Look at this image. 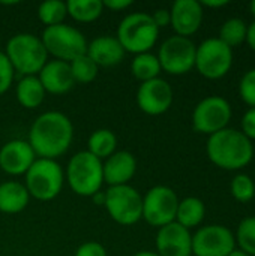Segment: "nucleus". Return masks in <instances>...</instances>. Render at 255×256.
<instances>
[{
	"mask_svg": "<svg viewBox=\"0 0 255 256\" xmlns=\"http://www.w3.org/2000/svg\"><path fill=\"white\" fill-rule=\"evenodd\" d=\"M74 140V124L60 111H47L38 116L29 130V144L36 158L56 160L63 156Z\"/></svg>",
	"mask_w": 255,
	"mask_h": 256,
	"instance_id": "obj_1",
	"label": "nucleus"
},
{
	"mask_svg": "<svg viewBox=\"0 0 255 256\" xmlns=\"http://www.w3.org/2000/svg\"><path fill=\"white\" fill-rule=\"evenodd\" d=\"M206 153L209 160L218 168L237 171L251 164L254 146L240 130L225 128L207 138Z\"/></svg>",
	"mask_w": 255,
	"mask_h": 256,
	"instance_id": "obj_2",
	"label": "nucleus"
},
{
	"mask_svg": "<svg viewBox=\"0 0 255 256\" xmlns=\"http://www.w3.org/2000/svg\"><path fill=\"white\" fill-rule=\"evenodd\" d=\"M14 70L21 76L38 75L48 62V52L41 40L33 33H17L8 44L5 51Z\"/></svg>",
	"mask_w": 255,
	"mask_h": 256,
	"instance_id": "obj_3",
	"label": "nucleus"
},
{
	"mask_svg": "<svg viewBox=\"0 0 255 256\" xmlns=\"http://www.w3.org/2000/svg\"><path fill=\"white\" fill-rule=\"evenodd\" d=\"M116 38L125 52L143 54L150 52L159 38V28L155 26L150 14L132 12L126 15L116 32Z\"/></svg>",
	"mask_w": 255,
	"mask_h": 256,
	"instance_id": "obj_4",
	"label": "nucleus"
},
{
	"mask_svg": "<svg viewBox=\"0 0 255 256\" xmlns=\"http://www.w3.org/2000/svg\"><path fill=\"white\" fill-rule=\"evenodd\" d=\"M65 180L74 194L92 198L104 184L102 160L90 154L87 150L75 153L68 162Z\"/></svg>",
	"mask_w": 255,
	"mask_h": 256,
	"instance_id": "obj_5",
	"label": "nucleus"
},
{
	"mask_svg": "<svg viewBox=\"0 0 255 256\" xmlns=\"http://www.w3.org/2000/svg\"><path fill=\"white\" fill-rule=\"evenodd\" d=\"M24 186L30 195L38 201H51L63 189L65 171L57 160L36 158L33 165L24 174Z\"/></svg>",
	"mask_w": 255,
	"mask_h": 256,
	"instance_id": "obj_6",
	"label": "nucleus"
},
{
	"mask_svg": "<svg viewBox=\"0 0 255 256\" xmlns=\"http://www.w3.org/2000/svg\"><path fill=\"white\" fill-rule=\"evenodd\" d=\"M41 40L48 56H51L54 60H62L66 63L86 54L89 45L86 36L78 28L65 22L53 27H45Z\"/></svg>",
	"mask_w": 255,
	"mask_h": 256,
	"instance_id": "obj_7",
	"label": "nucleus"
},
{
	"mask_svg": "<svg viewBox=\"0 0 255 256\" xmlns=\"http://www.w3.org/2000/svg\"><path fill=\"white\" fill-rule=\"evenodd\" d=\"M104 207L110 218L123 226H131L143 218V196L129 184L108 188Z\"/></svg>",
	"mask_w": 255,
	"mask_h": 256,
	"instance_id": "obj_8",
	"label": "nucleus"
},
{
	"mask_svg": "<svg viewBox=\"0 0 255 256\" xmlns=\"http://www.w3.org/2000/svg\"><path fill=\"white\" fill-rule=\"evenodd\" d=\"M195 52L197 45L191 40V38L174 34L161 44L156 57L165 74L185 75L195 68Z\"/></svg>",
	"mask_w": 255,
	"mask_h": 256,
	"instance_id": "obj_9",
	"label": "nucleus"
},
{
	"mask_svg": "<svg viewBox=\"0 0 255 256\" xmlns=\"http://www.w3.org/2000/svg\"><path fill=\"white\" fill-rule=\"evenodd\" d=\"M233 66V50L218 38H209L197 46L195 69L207 80L225 76Z\"/></svg>",
	"mask_w": 255,
	"mask_h": 256,
	"instance_id": "obj_10",
	"label": "nucleus"
},
{
	"mask_svg": "<svg viewBox=\"0 0 255 256\" xmlns=\"http://www.w3.org/2000/svg\"><path fill=\"white\" fill-rule=\"evenodd\" d=\"M231 105L222 96H207L201 99L192 111V128L203 135H213L225 129L231 120Z\"/></svg>",
	"mask_w": 255,
	"mask_h": 256,
	"instance_id": "obj_11",
	"label": "nucleus"
},
{
	"mask_svg": "<svg viewBox=\"0 0 255 256\" xmlns=\"http://www.w3.org/2000/svg\"><path fill=\"white\" fill-rule=\"evenodd\" d=\"M179 198L168 186H153L143 196V218L150 226L162 228L176 220Z\"/></svg>",
	"mask_w": 255,
	"mask_h": 256,
	"instance_id": "obj_12",
	"label": "nucleus"
},
{
	"mask_svg": "<svg viewBox=\"0 0 255 256\" xmlns=\"http://www.w3.org/2000/svg\"><path fill=\"white\" fill-rule=\"evenodd\" d=\"M234 249V234L224 225H206L192 234L194 256H228Z\"/></svg>",
	"mask_w": 255,
	"mask_h": 256,
	"instance_id": "obj_13",
	"label": "nucleus"
},
{
	"mask_svg": "<svg viewBox=\"0 0 255 256\" xmlns=\"http://www.w3.org/2000/svg\"><path fill=\"white\" fill-rule=\"evenodd\" d=\"M173 99L171 86L161 76L141 82L137 92V105L147 116H161L167 112L173 105Z\"/></svg>",
	"mask_w": 255,
	"mask_h": 256,
	"instance_id": "obj_14",
	"label": "nucleus"
},
{
	"mask_svg": "<svg viewBox=\"0 0 255 256\" xmlns=\"http://www.w3.org/2000/svg\"><path fill=\"white\" fill-rule=\"evenodd\" d=\"M155 244L159 256H192V234L177 222L159 228Z\"/></svg>",
	"mask_w": 255,
	"mask_h": 256,
	"instance_id": "obj_15",
	"label": "nucleus"
},
{
	"mask_svg": "<svg viewBox=\"0 0 255 256\" xmlns=\"http://www.w3.org/2000/svg\"><path fill=\"white\" fill-rule=\"evenodd\" d=\"M170 16L174 33L177 36L189 38L195 34L203 22L204 8L197 0H176L170 8Z\"/></svg>",
	"mask_w": 255,
	"mask_h": 256,
	"instance_id": "obj_16",
	"label": "nucleus"
},
{
	"mask_svg": "<svg viewBox=\"0 0 255 256\" xmlns=\"http://www.w3.org/2000/svg\"><path fill=\"white\" fill-rule=\"evenodd\" d=\"M36 160L29 141L11 140L0 148V170L9 176H24Z\"/></svg>",
	"mask_w": 255,
	"mask_h": 256,
	"instance_id": "obj_17",
	"label": "nucleus"
},
{
	"mask_svg": "<svg viewBox=\"0 0 255 256\" xmlns=\"http://www.w3.org/2000/svg\"><path fill=\"white\" fill-rule=\"evenodd\" d=\"M102 171L104 183H107L108 188L129 184L137 172V159L128 150L116 152L102 162Z\"/></svg>",
	"mask_w": 255,
	"mask_h": 256,
	"instance_id": "obj_18",
	"label": "nucleus"
},
{
	"mask_svg": "<svg viewBox=\"0 0 255 256\" xmlns=\"http://www.w3.org/2000/svg\"><path fill=\"white\" fill-rule=\"evenodd\" d=\"M38 78L50 94H65L75 86L69 63L62 60H48L38 74Z\"/></svg>",
	"mask_w": 255,
	"mask_h": 256,
	"instance_id": "obj_19",
	"label": "nucleus"
},
{
	"mask_svg": "<svg viewBox=\"0 0 255 256\" xmlns=\"http://www.w3.org/2000/svg\"><path fill=\"white\" fill-rule=\"evenodd\" d=\"M86 54L98 64V68H111L119 64L125 58L126 52L116 36L104 34L89 42Z\"/></svg>",
	"mask_w": 255,
	"mask_h": 256,
	"instance_id": "obj_20",
	"label": "nucleus"
},
{
	"mask_svg": "<svg viewBox=\"0 0 255 256\" xmlns=\"http://www.w3.org/2000/svg\"><path fill=\"white\" fill-rule=\"evenodd\" d=\"M30 201L24 183L9 180L0 183V212L5 214L21 213Z\"/></svg>",
	"mask_w": 255,
	"mask_h": 256,
	"instance_id": "obj_21",
	"label": "nucleus"
},
{
	"mask_svg": "<svg viewBox=\"0 0 255 256\" xmlns=\"http://www.w3.org/2000/svg\"><path fill=\"white\" fill-rule=\"evenodd\" d=\"M45 88L41 84L38 75L32 76H21L15 87V96L18 104L26 110H35L41 106V104L45 99Z\"/></svg>",
	"mask_w": 255,
	"mask_h": 256,
	"instance_id": "obj_22",
	"label": "nucleus"
},
{
	"mask_svg": "<svg viewBox=\"0 0 255 256\" xmlns=\"http://www.w3.org/2000/svg\"><path fill=\"white\" fill-rule=\"evenodd\" d=\"M206 216V207L204 202L200 198L195 196H188L179 201L177 206V213H176V220L179 225H182L186 230H192L201 225Z\"/></svg>",
	"mask_w": 255,
	"mask_h": 256,
	"instance_id": "obj_23",
	"label": "nucleus"
},
{
	"mask_svg": "<svg viewBox=\"0 0 255 256\" xmlns=\"http://www.w3.org/2000/svg\"><path fill=\"white\" fill-rule=\"evenodd\" d=\"M116 147L117 136L110 129H96L87 140V152L99 160H105L116 153Z\"/></svg>",
	"mask_w": 255,
	"mask_h": 256,
	"instance_id": "obj_24",
	"label": "nucleus"
},
{
	"mask_svg": "<svg viewBox=\"0 0 255 256\" xmlns=\"http://www.w3.org/2000/svg\"><path fill=\"white\" fill-rule=\"evenodd\" d=\"M68 15L77 22H93L104 14L101 0H69L66 2Z\"/></svg>",
	"mask_w": 255,
	"mask_h": 256,
	"instance_id": "obj_25",
	"label": "nucleus"
},
{
	"mask_svg": "<svg viewBox=\"0 0 255 256\" xmlns=\"http://www.w3.org/2000/svg\"><path fill=\"white\" fill-rule=\"evenodd\" d=\"M131 72L134 78H137L141 82L159 78V74L162 72L159 60L156 54L152 52H143L137 54L134 60L131 62Z\"/></svg>",
	"mask_w": 255,
	"mask_h": 256,
	"instance_id": "obj_26",
	"label": "nucleus"
},
{
	"mask_svg": "<svg viewBox=\"0 0 255 256\" xmlns=\"http://www.w3.org/2000/svg\"><path fill=\"white\" fill-rule=\"evenodd\" d=\"M68 16L66 2L62 0H47L38 6V18L45 27H53L63 24Z\"/></svg>",
	"mask_w": 255,
	"mask_h": 256,
	"instance_id": "obj_27",
	"label": "nucleus"
},
{
	"mask_svg": "<svg viewBox=\"0 0 255 256\" xmlns=\"http://www.w3.org/2000/svg\"><path fill=\"white\" fill-rule=\"evenodd\" d=\"M246 30H248V24L242 18H236L234 16V18L227 20L221 26L218 39H221L225 45H228L233 50L234 46H237V45L245 42Z\"/></svg>",
	"mask_w": 255,
	"mask_h": 256,
	"instance_id": "obj_28",
	"label": "nucleus"
},
{
	"mask_svg": "<svg viewBox=\"0 0 255 256\" xmlns=\"http://www.w3.org/2000/svg\"><path fill=\"white\" fill-rule=\"evenodd\" d=\"M69 68H71L74 81L80 82V84H89V82L95 81L98 76V72H99L98 64L87 54H83V56L74 58L72 62H69Z\"/></svg>",
	"mask_w": 255,
	"mask_h": 256,
	"instance_id": "obj_29",
	"label": "nucleus"
},
{
	"mask_svg": "<svg viewBox=\"0 0 255 256\" xmlns=\"http://www.w3.org/2000/svg\"><path fill=\"white\" fill-rule=\"evenodd\" d=\"M234 238L239 246L237 249L249 256H255V216H248L240 220Z\"/></svg>",
	"mask_w": 255,
	"mask_h": 256,
	"instance_id": "obj_30",
	"label": "nucleus"
},
{
	"mask_svg": "<svg viewBox=\"0 0 255 256\" xmlns=\"http://www.w3.org/2000/svg\"><path fill=\"white\" fill-rule=\"evenodd\" d=\"M231 196L239 202H249L255 196V183L248 174H236L230 183Z\"/></svg>",
	"mask_w": 255,
	"mask_h": 256,
	"instance_id": "obj_31",
	"label": "nucleus"
},
{
	"mask_svg": "<svg viewBox=\"0 0 255 256\" xmlns=\"http://www.w3.org/2000/svg\"><path fill=\"white\" fill-rule=\"evenodd\" d=\"M239 94L248 106L255 108V68L245 72L242 76L239 82Z\"/></svg>",
	"mask_w": 255,
	"mask_h": 256,
	"instance_id": "obj_32",
	"label": "nucleus"
},
{
	"mask_svg": "<svg viewBox=\"0 0 255 256\" xmlns=\"http://www.w3.org/2000/svg\"><path fill=\"white\" fill-rule=\"evenodd\" d=\"M14 68L8 60L6 54L0 51V94L6 93L14 82Z\"/></svg>",
	"mask_w": 255,
	"mask_h": 256,
	"instance_id": "obj_33",
	"label": "nucleus"
},
{
	"mask_svg": "<svg viewBox=\"0 0 255 256\" xmlns=\"http://www.w3.org/2000/svg\"><path fill=\"white\" fill-rule=\"evenodd\" d=\"M74 256H107V250L98 242H86L75 250Z\"/></svg>",
	"mask_w": 255,
	"mask_h": 256,
	"instance_id": "obj_34",
	"label": "nucleus"
},
{
	"mask_svg": "<svg viewBox=\"0 0 255 256\" xmlns=\"http://www.w3.org/2000/svg\"><path fill=\"white\" fill-rule=\"evenodd\" d=\"M240 132L248 138V140H255V108H249L243 117H242V122H240Z\"/></svg>",
	"mask_w": 255,
	"mask_h": 256,
	"instance_id": "obj_35",
	"label": "nucleus"
},
{
	"mask_svg": "<svg viewBox=\"0 0 255 256\" xmlns=\"http://www.w3.org/2000/svg\"><path fill=\"white\" fill-rule=\"evenodd\" d=\"M150 16H152V20H153L155 26H156L159 30H161L162 27L170 26V22H171L170 9H165V8H159V9H156L153 14H150Z\"/></svg>",
	"mask_w": 255,
	"mask_h": 256,
	"instance_id": "obj_36",
	"label": "nucleus"
},
{
	"mask_svg": "<svg viewBox=\"0 0 255 256\" xmlns=\"http://www.w3.org/2000/svg\"><path fill=\"white\" fill-rule=\"evenodd\" d=\"M102 4H104V9H110L113 12H120V10H125L129 6H132V2L131 0H105V2H102Z\"/></svg>",
	"mask_w": 255,
	"mask_h": 256,
	"instance_id": "obj_37",
	"label": "nucleus"
},
{
	"mask_svg": "<svg viewBox=\"0 0 255 256\" xmlns=\"http://www.w3.org/2000/svg\"><path fill=\"white\" fill-rule=\"evenodd\" d=\"M245 42L248 44V46L255 51V21H252L249 26H248V30H246V39Z\"/></svg>",
	"mask_w": 255,
	"mask_h": 256,
	"instance_id": "obj_38",
	"label": "nucleus"
},
{
	"mask_svg": "<svg viewBox=\"0 0 255 256\" xmlns=\"http://www.w3.org/2000/svg\"><path fill=\"white\" fill-rule=\"evenodd\" d=\"M200 3H201L203 8H210V9H218V8H224V6L228 4L227 0H218V2H215V0H212V2L204 0V2H200Z\"/></svg>",
	"mask_w": 255,
	"mask_h": 256,
	"instance_id": "obj_39",
	"label": "nucleus"
},
{
	"mask_svg": "<svg viewBox=\"0 0 255 256\" xmlns=\"http://www.w3.org/2000/svg\"><path fill=\"white\" fill-rule=\"evenodd\" d=\"M92 200H93V202H95L96 206H102V207H104V202H105V192L99 190L98 194H95V195L92 196Z\"/></svg>",
	"mask_w": 255,
	"mask_h": 256,
	"instance_id": "obj_40",
	"label": "nucleus"
},
{
	"mask_svg": "<svg viewBox=\"0 0 255 256\" xmlns=\"http://www.w3.org/2000/svg\"><path fill=\"white\" fill-rule=\"evenodd\" d=\"M134 256H159L156 252H152V250H141V252H137Z\"/></svg>",
	"mask_w": 255,
	"mask_h": 256,
	"instance_id": "obj_41",
	"label": "nucleus"
},
{
	"mask_svg": "<svg viewBox=\"0 0 255 256\" xmlns=\"http://www.w3.org/2000/svg\"><path fill=\"white\" fill-rule=\"evenodd\" d=\"M228 256H249V255H248V254H245L243 250H240V249H237V248H236V249H234V250H233V252H231Z\"/></svg>",
	"mask_w": 255,
	"mask_h": 256,
	"instance_id": "obj_42",
	"label": "nucleus"
},
{
	"mask_svg": "<svg viewBox=\"0 0 255 256\" xmlns=\"http://www.w3.org/2000/svg\"><path fill=\"white\" fill-rule=\"evenodd\" d=\"M249 9H251V14L254 15V18H255V0L254 2H251V4H249Z\"/></svg>",
	"mask_w": 255,
	"mask_h": 256,
	"instance_id": "obj_43",
	"label": "nucleus"
}]
</instances>
